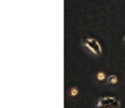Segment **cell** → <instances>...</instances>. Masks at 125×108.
<instances>
[{
	"label": "cell",
	"instance_id": "obj_1",
	"mask_svg": "<svg viewBox=\"0 0 125 108\" xmlns=\"http://www.w3.org/2000/svg\"><path fill=\"white\" fill-rule=\"evenodd\" d=\"M121 103L117 98L113 96H103L96 100L95 108H120Z\"/></svg>",
	"mask_w": 125,
	"mask_h": 108
},
{
	"label": "cell",
	"instance_id": "obj_2",
	"mask_svg": "<svg viewBox=\"0 0 125 108\" xmlns=\"http://www.w3.org/2000/svg\"><path fill=\"white\" fill-rule=\"evenodd\" d=\"M83 44L86 48H89L90 51L93 53H95V55H100L102 53V48L99 43H98V40L93 39V38H89V37H85L83 38Z\"/></svg>",
	"mask_w": 125,
	"mask_h": 108
},
{
	"label": "cell",
	"instance_id": "obj_3",
	"mask_svg": "<svg viewBox=\"0 0 125 108\" xmlns=\"http://www.w3.org/2000/svg\"><path fill=\"white\" fill-rule=\"evenodd\" d=\"M108 83H111V85L117 83V76H115V74L109 76V77H108Z\"/></svg>",
	"mask_w": 125,
	"mask_h": 108
},
{
	"label": "cell",
	"instance_id": "obj_4",
	"mask_svg": "<svg viewBox=\"0 0 125 108\" xmlns=\"http://www.w3.org/2000/svg\"><path fill=\"white\" fill-rule=\"evenodd\" d=\"M69 94H70V96H77L78 95V88L77 87H72L70 91H69Z\"/></svg>",
	"mask_w": 125,
	"mask_h": 108
},
{
	"label": "cell",
	"instance_id": "obj_5",
	"mask_svg": "<svg viewBox=\"0 0 125 108\" xmlns=\"http://www.w3.org/2000/svg\"><path fill=\"white\" fill-rule=\"evenodd\" d=\"M96 78H98V81H104L105 79V74H104L103 72H99L96 74Z\"/></svg>",
	"mask_w": 125,
	"mask_h": 108
},
{
	"label": "cell",
	"instance_id": "obj_6",
	"mask_svg": "<svg viewBox=\"0 0 125 108\" xmlns=\"http://www.w3.org/2000/svg\"><path fill=\"white\" fill-rule=\"evenodd\" d=\"M124 43H125V38H124Z\"/></svg>",
	"mask_w": 125,
	"mask_h": 108
}]
</instances>
